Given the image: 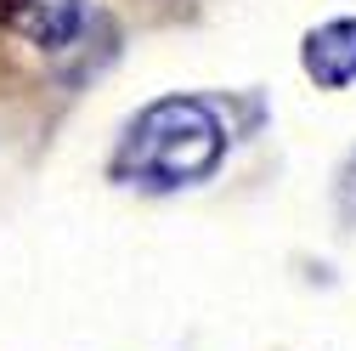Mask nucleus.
Instances as JSON below:
<instances>
[{
	"label": "nucleus",
	"mask_w": 356,
	"mask_h": 351,
	"mask_svg": "<svg viewBox=\"0 0 356 351\" xmlns=\"http://www.w3.org/2000/svg\"><path fill=\"white\" fill-rule=\"evenodd\" d=\"M220 148H227L220 119L193 97H170L130 125V136L119 148V176H136L147 187H181L215 170Z\"/></svg>",
	"instance_id": "1"
},
{
	"label": "nucleus",
	"mask_w": 356,
	"mask_h": 351,
	"mask_svg": "<svg viewBox=\"0 0 356 351\" xmlns=\"http://www.w3.org/2000/svg\"><path fill=\"white\" fill-rule=\"evenodd\" d=\"M305 74L317 85H350L356 79V17L323 23L305 40Z\"/></svg>",
	"instance_id": "2"
},
{
	"label": "nucleus",
	"mask_w": 356,
	"mask_h": 351,
	"mask_svg": "<svg viewBox=\"0 0 356 351\" xmlns=\"http://www.w3.org/2000/svg\"><path fill=\"white\" fill-rule=\"evenodd\" d=\"M79 17H85V0H23L17 29L34 46H68L79 34Z\"/></svg>",
	"instance_id": "3"
},
{
	"label": "nucleus",
	"mask_w": 356,
	"mask_h": 351,
	"mask_svg": "<svg viewBox=\"0 0 356 351\" xmlns=\"http://www.w3.org/2000/svg\"><path fill=\"white\" fill-rule=\"evenodd\" d=\"M345 204L356 210V159H350V170H345Z\"/></svg>",
	"instance_id": "4"
},
{
	"label": "nucleus",
	"mask_w": 356,
	"mask_h": 351,
	"mask_svg": "<svg viewBox=\"0 0 356 351\" xmlns=\"http://www.w3.org/2000/svg\"><path fill=\"white\" fill-rule=\"evenodd\" d=\"M12 6H17V0H0V12H12Z\"/></svg>",
	"instance_id": "5"
}]
</instances>
